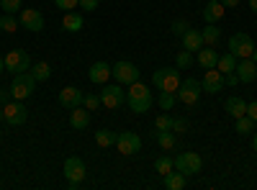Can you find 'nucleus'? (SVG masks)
<instances>
[{"label": "nucleus", "mask_w": 257, "mask_h": 190, "mask_svg": "<svg viewBox=\"0 0 257 190\" xmlns=\"http://www.w3.org/2000/svg\"><path fill=\"white\" fill-rule=\"evenodd\" d=\"M82 105L88 111H95L98 105H100V95H93V93H88V95H82Z\"/></svg>", "instance_id": "37"}, {"label": "nucleus", "mask_w": 257, "mask_h": 190, "mask_svg": "<svg viewBox=\"0 0 257 190\" xmlns=\"http://www.w3.org/2000/svg\"><path fill=\"white\" fill-rule=\"evenodd\" d=\"M247 116L257 123V100H252V103H247Z\"/></svg>", "instance_id": "43"}, {"label": "nucleus", "mask_w": 257, "mask_h": 190, "mask_svg": "<svg viewBox=\"0 0 257 190\" xmlns=\"http://www.w3.org/2000/svg\"><path fill=\"white\" fill-rule=\"evenodd\" d=\"M193 52H188V49H180L178 52V57H175V65H178V70H188L190 65H193Z\"/></svg>", "instance_id": "33"}, {"label": "nucleus", "mask_w": 257, "mask_h": 190, "mask_svg": "<svg viewBox=\"0 0 257 190\" xmlns=\"http://www.w3.org/2000/svg\"><path fill=\"white\" fill-rule=\"evenodd\" d=\"M155 139H157V144L162 146L165 152L175 149V134L173 131H155Z\"/></svg>", "instance_id": "30"}, {"label": "nucleus", "mask_w": 257, "mask_h": 190, "mask_svg": "<svg viewBox=\"0 0 257 190\" xmlns=\"http://www.w3.org/2000/svg\"><path fill=\"white\" fill-rule=\"evenodd\" d=\"M80 8L90 13V11H95V8H98V0H80Z\"/></svg>", "instance_id": "42"}, {"label": "nucleus", "mask_w": 257, "mask_h": 190, "mask_svg": "<svg viewBox=\"0 0 257 190\" xmlns=\"http://www.w3.org/2000/svg\"><path fill=\"white\" fill-rule=\"evenodd\" d=\"M237 57H234L231 52H226V54H219V65H216V70L221 72V75H229V72H234L237 70Z\"/></svg>", "instance_id": "24"}, {"label": "nucleus", "mask_w": 257, "mask_h": 190, "mask_svg": "<svg viewBox=\"0 0 257 190\" xmlns=\"http://www.w3.org/2000/svg\"><path fill=\"white\" fill-rule=\"evenodd\" d=\"M0 8H3V13H18L24 8V0H0Z\"/></svg>", "instance_id": "36"}, {"label": "nucleus", "mask_w": 257, "mask_h": 190, "mask_svg": "<svg viewBox=\"0 0 257 190\" xmlns=\"http://www.w3.org/2000/svg\"><path fill=\"white\" fill-rule=\"evenodd\" d=\"M100 105H105L108 111H113V108H121V105H126V90L118 85H108L105 82L103 85V90H100Z\"/></svg>", "instance_id": "7"}, {"label": "nucleus", "mask_w": 257, "mask_h": 190, "mask_svg": "<svg viewBox=\"0 0 257 190\" xmlns=\"http://www.w3.org/2000/svg\"><path fill=\"white\" fill-rule=\"evenodd\" d=\"M170 29H173V34H175V36H183V34L190 29V24H188L185 18H178V21H173V26H170Z\"/></svg>", "instance_id": "38"}, {"label": "nucleus", "mask_w": 257, "mask_h": 190, "mask_svg": "<svg viewBox=\"0 0 257 190\" xmlns=\"http://www.w3.org/2000/svg\"><path fill=\"white\" fill-rule=\"evenodd\" d=\"M0 121H3V105H0Z\"/></svg>", "instance_id": "49"}, {"label": "nucleus", "mask_w": 257, "mask_h": 190, "mask_svg": "<svg viewBox=\"0 0 257 190\" xmlns=\"http://www.w3.org/2000/svg\"><path fill=\"white\" fill-rule=\"evenodd\" d=\"M82 26H85V18H82L77 11H67V13H64V18H62V29H64V31L77 34Z\"/></svg>", "instance_id": "22"}, {"label": "nucleus", "mask_w": 257, "mask_h": 190, "mask_svg": "<svg viewBox=\"0 0 257 190\" xmlns=\"http://www.w3.org/2000/svg\"><path fill=\"white\" fill-rule=\"evenodd\" d=\"M152 85L157 88V90H170V93H175L178 88H180V70L175 67H162V70H157L155 75H152Z\"/></svg>", "instance_id": "3"}, {"label": "nucleus", "mask_w": 257, "mask_h": 190, "mask_svg": "<svg viewBox=\"0 0 257 190\" xmlns=\"http://www.w3.org/2000/svg\"><path fill=\"white\" fill-rule=\"evenodd\" d=\"M201 93H203V85L196 80V77H188V80H180V88L175 90L178 100L185 103V105H196L201 100Z\"/></svg>", "instance_id": "5"}, {"label": "nucleus", "mask_w": 257, "mask_h": 190, "mask_svg": "<svg viewBox=\"0 0 257 190\" xmlns=\"http://www.w3.org/2000/svg\"><path fill=\"white\" fill-rule=\"evenodd\" d=\"M221 6H224V8H237L239 0H221Z\"/></svg>", "instance_id": "44"}, {"label": "nucleus", "mask_w": 257, "mask_h": 190, "mask_svg": "<svg viewBox=\"0 0 257 190\" xmlns=\"http://www.w3.org/2000/svg\"><path fill=\"white\" fill-rule=\"evenodd\" d=\"M252 146H254V152H257V134L252 136Z\"/></svg>", "instance_id": "47"}, {"label": "nucleus", "mask_w": 257, "mask_h": 190, "mask_svg": "<svg viewBox=\"0 0 257 190\" xmlns=\"http://www.w3.org/2000/svg\"><path fill=\"white\" fill-rule=\"evenodd\" d=\"M82 90L80 88H75V85H67V88H62L59 90V103L64 105V108H77V105H82Z\"/></svg>", "instance_id": "14"}, {"label": "nucleus", "mask_w": 257, "mask_h": 190, "mask_svg": "<svg viewBox=\"0 0 257 190\" xmlns=\"http://www.w3.org/2000/svg\"><path fill=\"white\" fill-rule=\"evenodd\" d=\"M116 149L123 154V157H132L142 149V139L134 134V131H121L118 139H116Z\"/></svg>", "instance_id": "12"}, {"label": "nucleus", "mask_w": 257, "mask_h": 190, "mask_svg": "<svg viewBox=\"0 0 257 190\" xmlns=\"http://www.w3.org/2000/svg\"><path fill=\"white\" fill-rule=\"evenodd\" d=\"M29 72L36 77V82H47V80L52 77V67L47 65V62H36V65H31Z\"/></svg>", "instance_id": "27"}, {"label": "nucleus", "mask_w": 257, "mask_h": 190, "mask_svg": "<svg viewBox=\"0 0 257 190\" xmlns=\"http://www.w3.org/2000/svg\"><path fill=\"white\" fill-rule=\"evenodd\" d=\"M201 47H206V44H203V34H201L198 29H188V31L183 34V49L198 52Z\"/></svg>", "instance_id": "20"}, {"label": "nucleus", "mask_w": 257, "mask_h": 190, "mask_svg": "<svg viewBox=\"0 0 257 190\" xmlns=\"http://www.w3.org/2000/svg\"><path fill=\"white\" fill-rule=\"evenodd\" d=\"M198 65L203 70H213L219 65V52L213 49V47H201L198 49Z\"/></svg>", "instance_id": "21"}, {"label": "nucleus", "mask_w": 257, "mask_h": 190, "mask_svg": "<svg viewBox=\"0 0 257 190\" xmlns=\"http://www.w3.org/2000/svg\"><path fill=\"white\" fill-rule=\"evenodd\" d=\"M252 129H254V121L244 113L242 118H234V131H237L239 136H247V134H252Z\"/></svg>", "instance_id": "28"}, {"label": "nucleus", "mask_w": 257, "mask_h": 190, "mask_svg": "<svg viewBox=\"0 0 257 190\" xmlns=\"http://www.w3.org/2000/svg\"><path fill=\"white\" fill-rule=\"evenodd\" d=\"M34 90H36V77H34L31 72H18V75H13L11 93H13L16 100H26V98H31Z\"/></svg>", "instance_id": "2"}, {"label": "nucleus", "mask_w": 257, "mask_h": 190, "mask_svg": "<svg viewBox=\"0 0 257 190\" xmlns=\"http://www.w3.org/2000/svg\"><path fill=\"white\" fill-rule=\"evenodd\" d=\"M201 167H203V159H201V154H196V152H183V154L175 157V170L183 172L185 177L198 175Z\"/></svg>", "instance_id": "6"}, {"label": "nucleus", "mask_w": 257, "mask_h": 190, "mask_svg": "<svg viewBox=\"0 0 257 190\" xmlns=\"http://www.w3.org/2000/svg\"><path fill=\"white\" fill-rule=\"evenodd\" d=\"M226 8L221 6V0H208L206 8H203V21L206 24H219V21L224 18Z\"/></svg>", "instance_id": "18"}, {"label": "nucleus", "mask_w": 257, "mask_h": 190, "mask_svg": "<svg viewBox=\"0 0 257 190\" xmlns=\"http://www.w3.org/2000/svg\"><path fill=\"white\" fill-rule=\"evenodd\" d=\"M3 70H6V59L0 57V75H3Z\"/></svg>", "instance_id": "46"}, {"label": "nucleus", "mask_w": 257, "mask_h": 190, "mask_svg": "<svg viewBox=\"0 0 257 190\" xmlns=\"http://www.w3.org/2000/svg\"><path fill=\"white\" fill-rule=\"evenodd\" d=\"M126 103H128V108H132L134 113H147L149 108H152V90H149L147 85H142V82H132L128 85V93H126Z\"/></svg>", "instance_id": "1"}, {"label": "nucleus", "mask_w": 257, "mask_h": 190, "mask_svg": "<svg viewBox=\"0 0 257 190\" xmlns=\"http://www.w3.org/2000/svg\"><path fill=\"white\" fill-rule=\"evenodd\" d=\"M70 126L75 131H85L90 126V111L85 108V105H77V108H72L70 113Z\"/></svg>", "instance_id": "16"}, {"label": "nucleus", "mask_w": 257, "mask_h": 190, "mask_svg": "<svg viewBox=\"0 0 257 190\" xmlns=\"http://www.w3.org/2000/svg\"><path fill=\"white\" fill-rule=\"evenodd\" d=\"M224 85H229V88L239 85V75H237V72H229V75H224Z\"/></svg>", "instance_id": "41"}, {"label": "nucleus", "mask_w": 257, "mask_h": 190, "mask_svg": "<svg viewBox=\"0 0 257 190\" xmlns=\"http://www.w3.org/2000/svg\"><path fill=\"white\" fill-rule=\"evenodd\" d=\"M0 29H3L6 34L18 31V21L13 18V13H3V16H0Z\"/></svg>", "instance_id": "34"}, {"label": "nucleus", "mask_w": 257, "mask_h": 190, "mask_svg": "<svg viewBox=\"0 0 257 190\" xmlns=\"http://www.w3.org/2000/svg\"><path fill=\"white\" fill-rule=\"evenodd\" d=\"M249 8H252V13H257V0H249Z\"/></svg>", "instance_id": "45"}, {"label": "nucleus", "mask_w": 257, "mask_h": 190, "mask_svg": "<svg viewBox=\"0 0 257 190\" xmlns=\"http://www.w3.org/2000/svg\"><path fill=\"white\" fill-rule=\"evenodd\" d=\"M185 182H188V177H185L183 172H178V170L165 175V187H167V190H183Z\"/></svg>", "instance_id": "26"}, {"label": "nucleus", "mask_w": 257, "mask_h": 190, "mask_svg": "<svg viewBox=\"0 0 257 190\" xmlns=\"http://www.w3.org/2000/svg\"><path fill=\"white\" fill-rule=\"evenodd\" d=\"M252 62H254V65H257V49L252 52Z\"/></svg>", "instance_id": "48"}, {"label": "nucleus", "mask_w": 257, "mask_h": 190, "mask_svg": "<svg viewBox=\"0 0 257 190\" xmlns=\"http://www.w3.org/2000/svg\"><path fill=\"white\" fill-rule=\"evenodd\" d=\"M6 70H8L11 75L29 72V70H31V57H29V52H24V49H11V52L6 54Z\"/></svg>", "instance_id": "9"}, {"label": "nucleus", "mask_w": 257, "mask_h": 190, "mask_svg": "<svg viewBox=\"0 0 257 190\" xmlns=\"http://www.w3.org/2000/svg\"><path fill=\"white\" fill-rule=\"evenodd\" d=\"M88 77H90V82H95V85H105L108 77H113V72L105 62H95V65L88 70Z\"/></svg>", "instance_id": "17"}, {"label": "nucleus", "mask_w": 257, "mask_h": 190, "mask_svg": "<svg viewBox=\"0 0 257 190\" xmlns=\"http://www.w3.org/2000/svg\"><path fill=\"white\" fill-rule=\"evenodd\" d=\"M116 139H118V134L111 131V129H100V131H95V141H98V146H116Z\"/></svg>", "instance_id": "29"}, {"label": "nucleus", "mask_w": 257, "mask_h": 190, "mask_svg": "<svg viewBox=\"0 0 257 190\" xmlns=\"http://www.w3.org/2000/svg\"><path fill=\"white\" fill-rule=\"evenodd\" d=\"M26 118H29V111H26L24 100H11L3 105V121L8 126H24Z\"/></svg>", "instance_id": "10"}, {"label": "nucleus", "mask_w": 257, "mask_h": 190, "mask_svg": "<svg viewBox=\"0 0 257 190\" xmlns=\"http://www.w3.org/2000/svg\"><path fill=\"white\" fill-rule=\"evenodd\" d=\"M54 6L67 13V11H75V8L80 6V0H54Z\"/></svg>", "instance_id": "39"}, {"label": "nucleus", "mask_w": 257, "mask_h": 190, "mask_svg": "<svg viewBox=\"0 0 257 190\" xmlns=\"http://www.w3.org/2000/svg\"><path fill=\"white\" fill-rule=\"evenodd\" d=\"M175 100H178V95H175V93H170V90H162V93H160V100H157V103H160V108H162V111H173V108H175Z\"/></svg>", "instance_id": "32"}, {"label": "nucleus", "mask_w": 257, "mask_h": 190, "mask_svg": "<svg viewBox=\"0 0 257 190\" xmlns=\"http://www.w3.org/2000/svg\"><path fill=\"white\" fill-rule=\"evenodd\" d=\"M173 134H188V121L185 118H173Z\"/></svg>", "instance_id": "40"}, {"label": "nucleus", "mask_w": 257, "mask_h": 190, "mask_svg": "<svg viewBox=\"0 0 257 190\" xmlns=\"http://www.w3.org/2000/svg\"><path fill=\"white\" fill-rule=\"evenodd\" d=\"M229 52L237 57V59H249L252 52H254V41H252V36L244 34V31L231 34V39H229Z\"/></svg>", "instance_id": "4"}, {"label": "nucleus", "mask_w": 257, "mask_h": 190, "mask_svg": "<svg viewBox=\"0 0 257 190\" xmlns=\"http://www.w3.org/2000/svg\"><path fill=\"white\" fill-rule=\"evenodd\" d=\"M155 170H157V172H160V175L165 177L167 172H173V170H175V159H170L167 154L157 157V159H155Z\"/></svg>", "instance_id": "31"}, {"label": "nucleus", "mask_w": 257, "mask_h": 190, "mask_svg": "<svg viewBox=\"0 0 257 190\" xmlns=\"http://www.w3.org/2000/svg\"><path fill=\"white\" fill-rule=\"evenodd\" d=\"M18 24L24 29H29V31H34V34H39L41 29H44V16H41V11H36V8H24Z\"/></svg>", "instance_id": "13"}, {"label": "nucleus", "mask_w": 257, "mask_h": 190, "mask_svg": "<svg viewBox=\"0 0 257 190\" xmlns=\"http://www.w3.org/2000/svg\"><path fill=\"white\" fill-rule=\"evenodd\" d=\"M201 85H203V93H211V95H213V93H219V90L224 88V75H221L216 67H213V70H206Z\"/></svg>", "instance_id": "15"}, {"label": "nucleus", "mask_w": 257, "mask_h": 190, "mask_svg": "<svg viewBox=\"0 0 257 190\" xmlns=\"http://www.w3.org/2000/svg\"><path fill=\"white\" fill-rule=\"evenodd\" d=\"M155 129L157 131H173V116H170V113H160L155 118Z\"/></svg>", "instance_id": "35"}, {"label": "nucleus", "mask_w": 257, "mask_h": 190, "mask_svg": "<svg viewBox=\"0 0 257 190\" xmlns=\"http://www.w3.org/2000/svg\"><path fill=\"white\" fill-rule=\"evenodd\" d=\"M113 72V80L118 82V85H132V82L139 80V70L137 65H132V62H116V65L111 67Z\"/></svg>", "instance_id": "11"}, {"label": "nucleus", "mask_w": 257, "mask_h": 190, "mask_svg": "<svg viewBox=\"0 0 257 190\" xmlns=\"http://www.w3.org/2000/svg\"><path fill=\"white\" fill-rule=\"evenodd\" d=\"M64 177H67L70 187H77L85 177H88V167L80 157H67L64 159Z\"/></svg>", "instance_id": "8"}, {"label": "nucleus", "mask_w": 257, "mask_h": 190, "mask_svg": "<svg viewBox=\"0 0 257 190\" xmlns=\"http://www.w3.org/2000/svg\"><path fill=\"white\" fill-rule=\"evenodd\" d=\"M201 34H203V44H206V47H216L219 39H221V29H219L216 24H206V29H203Z\"/></svg>", "instance_id": "25"}, {"label": "nucleus", "mask_w": 257, "mask_h": 190, "mask_svg": "<svg viewBox=\"0 0 257 190\" xmlns=\"http://www.w3.org/2000/svg\"><path fill=\"white\" fill-rule=\"evenodd\" d=\"M239 75V82H254L257 80V65L252 62V57L249 59H239L237 62V70H234Z\"/></svg>", "instance_id": "19"}, {"label": "nucleus", "mask_w": 257, "mask_h": 190, "mask_svg": "<svg viewBox=\"0 0 257 190\" xmlns=\"http://www.w3.org/2000/svg\"><path fill=\"white\" fill-rule=\"evenodd\" d=\"M224 108H226V113H229L231 118H242V116L247 113V103H244L239 95H231V98H226Z\"/></svg>", "instance_id": "23"}]
</instances>
